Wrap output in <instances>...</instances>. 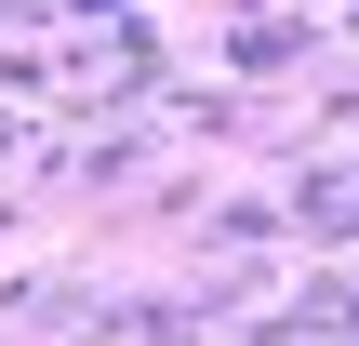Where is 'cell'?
<instances>
[{"instance_id": "1", "label": "cell", "mask_w": 359, "mask_h": 346, "mask_svg": "<svg viewBox=\"0 0 359 346\" xmlns=\"http://www.w3.org/2000/svg\"><path fill=\"white\" fill-rule=\"evenodd\" d=\"M306 40H320L306 13H240V27H226V67H240V80H280Z\"/></svg>"}]
</instances>
